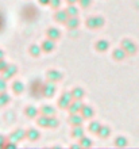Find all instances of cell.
<instances>
[{
  "label": "cell",
  "mask_w": 139,
  "mask_h": 149,
  "mask_svg": "<svg viewBox=\"0 0 139 149\" xmlns=\"http://www.w3.org/2000/svg\"><path fill=\"white\" fill-rule=\"evenodd\" d=\"M70 1H74V0H70Z\"/></svg>",
  "instance_id": "6da1fadb"
}]
</instances>
